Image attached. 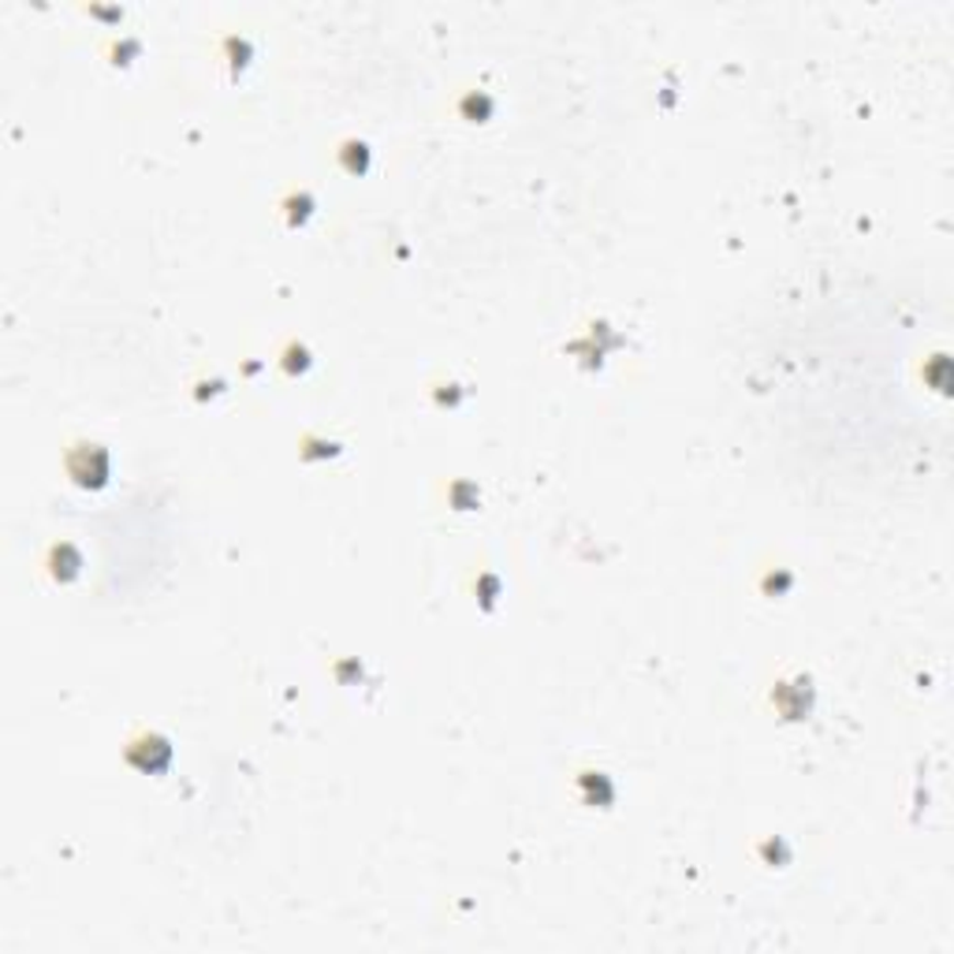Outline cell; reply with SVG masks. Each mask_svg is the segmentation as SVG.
Segmentation results:
<instances>
[{"instance_id": "obj_1", "label": "cell", "mask_w": 954, "mask_h": 954, "mask_svg": "<svg viewBox=\"0 0 954 954\" xmlns=\"http://www.w3.org/2000/svg\"><path fill=\"white\" fill-rule=\"evenodd\" d=\"M68 470L79 485L101 489L109 481V451L101 448V444H79V448H71V456H68Z\"/></svg>"}]
</instances>
